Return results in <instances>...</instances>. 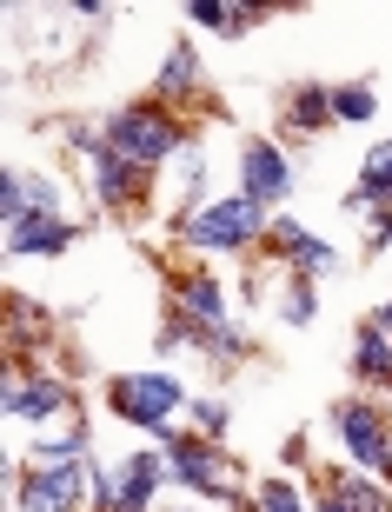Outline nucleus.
Here are the masks:
<instances>
[{
  "label": "nucleus",
  "instance_id": "obj_1",
  "mask_svg": "<svg viewBox=\"0 0 392 512\" xmlns=\"http://www.w3.org/2000/svg\"><path fill=\"white\" fill-rule=\"evenodd\" d=\"M113 413L133 419V426H167L173 406H180V386L167 373H127V380H113Z\"/></svg>",
  "mask_w": 392,
  "mask_h": 512
},
{
  "label": "nucleus",
  "instance_id": "obj_2",
  "mask_svg": "<svg viewBox=\"0 0 392 512\" xmlns=\"http://www.w3.org/2000/svg\"><path fill=\"white\" fill-rule=\"evenodd\" d=\"M74 493H80L74 453H40V466L27 473V486H20V506L27 512H67Z\"/></svg>",
  "mask_w": 392,
  "mask_h": 512
},
{
  "label": "nucleus",
  "instance_id": "obj_3",
  "mask_svg": "<svg viewBox=\"0 0 392 512\" xmlns=\"http://www.w3.org/2000/svg\"><path fill=\"white\" fill-rule=\"evenodd\" d=\"M107 140H113L120 160H133V167H153V160H167V153L180 147V133H173L167 120H153V114H120Z\"/></svg>",
  "mask_w": 392,
  "mask_h": 512
},
{
  "label": "nucleus",
  "instance_id": "obj_4",
  "mask_svg": "<svg viewBox=\"0 0 392 512\" xmlns=\"http://www.w3.org/2000/svg\"><path fill=\"white\" fill-rule=\"evenodd\" d=\"M253 233H260V200H226V207H206L193 220L200 247H246Z\"/></svg>",
  "mask_w": 392,
  "mask_h": 512
},
{
  "label": "nucleus",
  "instance_id": "obj_5",
  "mask_svg": "<svg viewBox=\"0 0 392 512\" xmlns=\"http://www.w3.org/2000/svg\"><path fill=\"white\" fill-rule=\"evenodd\" d=\"M339 433L353 446V459L366 473H386L392 466V446H386V426L373 419V406H339Z\"/></svg>",
  "mask_w": 392,
  "mask_h": 512
},
{
  "label": "nucleus",
  "instance_id": "obj_6",
  "mask_svg": "<svg viewBox=\"0 0 392 512\" xmlns=\"http://www.w3.org/2000/svg\"><path fill=\"white\" fill-rule=\"evenodd\" d=\"M167 453H173L167 466H173V473H180V479H187V486H200V493H220V459L206 453L200 439H173Z\"/></svg>",
  "mask_w": 392,
  "mask_h": 512
},
{
  "label": "nucleus",
  "instance_id": "obj_7",
  "mask_svg": "<svg viewBox=\"0 0 392 512\" xmlns=\"http://www.w3.org/2000/svg\"><path fill=\"white\" fill-rule=\"evenodd\" d=\"M153 479H160V459H153V453H140V459L127 466V473H120V486H107V493H113V506H120V512H147Z\"/></svg>",
  "mask_w": 392,
  "mask_h": 512
},
{
  "label": "nucleus",
  "instance_id": "obj_8",
  "mask_svg": "<svg viewBox=\"0 0 392 512\" xmlns=\"http://www.w3.org/2000/svg\"><path fill=\"white\" fill-rule=\"evenodd\" d=\"M286 193V160L273 147H253L246 153V200H273Z\"/></svg>",
  "mask_w": 392,
  "mask_h": 512
},
{
  "label": "nucleus",
  "instance_id": "obj_9",
  "mask_svg": "<svg viewBox=\"0 0 392 512\" xmlns=\"http://www.w3.org/2000/svg\"><path fill=\"white\" fill-rule=\"evenodd\" d=\"M14 247L20 253H54V247H67V220H54V213H27V220H14Z\"/></svg>",
  "mask_w": 392,
  "mask_h": 512
},
{
  "label": "nucleus",
  "instance_id": "obj_10",
  "mask_svg": "<svg viewBox=\"0 0 392 512\" xmlns=\"http://www.w3.org/2000/svg\"><path fill=\"white\" fill-rule=\"evenodd\" d=\"M273 233H280V247H286V253H293V260H299V266H306V273H319V266H333V253L319 247L313 233H299V227H273Z\"/></svg>",
  "mask_w": 392,
  "mask_h": 512
},
{
  "label": "nucleus",
  "instance_id": "obj_11",
  "mask_svg": "<svg viewBox=\"0 0 392 512\" xmlns=\"http://www.w3.org/2000/svg\"><path fill=\"white\" fill-rule=\"evenodd\" d=\"M7 406L40 419V413H54V406H67V393H60V386H27V393H7Z\"/></svg>",
  "mask_w": 392,
  "mask_h": 512
},
{
  "label": "nucleus",
  "instance_id": "obj_12",
  "mask_svg": "<svg viewBox=\"0 0 392 512\" xmlns=\"http://www.w3.org/2000/svg\"><path fill=\"white\" fill-rule=\"evenodd\" d=\"M187 306L200 313V320H220V286H213V280H193L187 286Z\"/></svg>",
  "mask_w": 392,
  "mask_h": 512
},
{
  "label": "nucleus",
  "instance_id": "obj_13",
  "mask_svg": "<svg viewBox=\"0 0 392 512\" xmlns=\"http://www.w3.org/2000/svg\"><path fill=\"white\" fill-rule=\"evenodd\" d=\"M366 193L392 200V147H386V153H373V167H366Z\"/></svg>",
  "mask_w": 392,
  "mask_h": 512
},
{
  "label": "nucleus",
  "instance_id": "obj_14",
  "mask_svg": "<svg viewBox=\"0 0 392 512\" xmlns=\"http://www.w3.org/2000/svg\"><path fill=\"white\" fill-rule=\"evenodd\" d=\"M193 20H200V27H240V7H220V0H200V7H193Z\"/></svg>",
  "mask_w": 392,
  "mask_h": 512
},
{
  "label": "nucleus",
  "instance_id": "obj_15",
  "mask_svg": "<svg viewBox=\"0 0 392 512\" xmlns=\"http://www.w3.org/2000/svg\"><path fill=\"white\" fill-rule=\"evenodd\" d=\"M373 506H379V499L366 493V486H353V493H339V499H326V506H319V512H373Z\"/></svg>",
  "mask_w": 392,
  "mask_h": 512
},
{
  "label": "nucleus",
  "instance_id": "obj_16",
  "mask_svg": "<svg viewBox=\"0 0 392 512\" xmlns=\"http://www.w3.org/2000/svg\"><path fill=\"white\" fill-rule=\"evenodd\" d=\"M333 114L339 120H366L373 114V94H333Z\"/></svg>",
  "mask_w": 392,
  "mask_h": 512
},
{
  "label": "nucleus",
  "instance_id": "obj_17",
  "mask_svg": "<svg viewBox=\"0 0 392 512\" xmlns=\"http://www.w3.org/2000/svg\"><path fill=\"white\" fill-rule=\"evenodd\" d=\"M260 512H299L293 486H280V479H273V486H266V493H260Z\"/></svg>",
  "mask_w": 392,
  "mask_h": 512
},
{
  "label": "nucleus",
  "instance_id": "obj_18",
  "mask_svg": "<svg viewBox=\"0 0 392 512\" xmlns=\"http://www.w3.org/2000/svg\"><path fill=\"white\" fill-rule=\"evenodd\" d=\"M359 366H366V373H386V340H379V333L359 340Z\"/></svg>",
  "mask_w": 392,
  "mask_h": 512
},
{
  "label": "nucleus",
  "instance_id": "obj_19",
  "mask_svg": "<svg viewBox=\"0 0 392 512\" xmlns=\"http://www.w3.org/2000/svg\"><path fill=\"white\" fill-rule=\"evenodd\" d=\"M286 313H293V320H306V313H313V293H306V286H293V300H286Z\"/></svg>",
  "mask_w": 392,
  "mask_h": 512
}]
</instances>
